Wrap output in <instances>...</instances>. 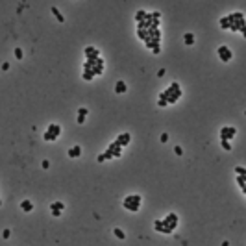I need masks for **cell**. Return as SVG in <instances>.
<instances>
[{
	"label": "cell",
	"mask_w": 246,
	"mask_h": 246,
	"mask_svg": "<svg viewBox=\"0 0 246 246\" xmlns=\"http://www.w3.org/2000/svg\"><path fill=\"white\" fill-rule=\"evenodd\" d=\"M217 54H218V57H220L224 63H228V61H231V57H233V54H231V50L228 48L226 45H220L217 48Z\"/></svg>",
	"instance_id": "cell-1"
},
{
	"label": "cell",
	"mask_w": 246,
	"mask_h": 246,
	"mask_svg": "<svg viewBox=\"0 0 246 246\" xmlns=\"http://www.w3.org/2000/svg\"><path fill=\"white\" fill-rule=\"evenodd\" d=\"M235 133H237V128H233V126L220 128V141H231Z\"/></svg>",
	"instance_id": "cell-2"
},
{
	"label": "cell",
	"mask_w": 246,
	"mask_h": 246,
	"mask_svg": "<svg viewBox=\"0 0 246 246\" xmlns=\"http://www.w3.org/2000/svg\"><path fill=\"white\" fill-rule=\"evenodd\" d=\"M163 224H165L167 228H170V229H176V228H178V215H176V213H169V215H167V218H163Z\"/></svg>",
	"instance_id": "cell-3"
},
{
	"label": "cell",
	"mask_w": 246,
	"mask_h": 246,
	"mask_svg": "<svg viewBox=\"0 0 246 246\" xmlns=\"http://www.w3.org/2000/svg\"><path fill=\"white\" fill-rule=\"evenodd\" d=\"M107 152H111L113 157H120V155H122V146H120L117 141H113V143L107 146Z\"/></svg>",
	"instance_id": "cell-4"
},
{
	"label": "cell",
	"mask_w": 246,
	"mask_h": 246,
	"mask_svg": "<svg viewBox=\"0 0 246 246\" xmlns=\"http://www.w3.org/2000/svg\"><path fill=\"white\" fill-rule=\"evenodd\" d=\"M243 28H246V21H244V19H239V21L231 22L228 30H231V32H241Z\"/></svg>",
	"instance_id": "cell-5"
},
{
	"label": "cell",
	"mask_w": 246,
	"mask_h": 246,
	"mask_svg": "<svg viewBox=\"0 0 246 246\" xmlns=\"http://www.w3.org/2000/svg\"><path fill=\"white\" fill-rule=\"evenodd\" d=\"M83 54H85V57H100V50L95 48V46H85Z\"/></svg>",
	"instance_id": "cell-6"
},
{
	"label": "cell",
	"mask_w": 246,
	"mask_h": 246,
	"mask_svg": "<svg viewBox=\"0 0 246 246\" xmlns=\"http://www.w3.org/2000/svg\"><path fill=\"white\" fill-rule=\"evenodd\" d=\"M181 95H183V91H176V93H172V95H169V96H167V105H169V104H176L179 98H181Z\"/></svg>",
	"instance_id": "cell-7"
},
{
	"label": "cell",
	"mask_w": 246,
	"mask_h": 246,
	"mask_svg": "<svg viewBox=\"0 0 246 246\" xmlns=\"http://www.w3.org/2000/svg\"><path fill=\"white\" fill-rule=\"evenodd\" d=\"M115 141L120 144V146H126V144L131 141V135H130V133H120V135H119V137H117Z\"/></svg>",
	"instance_id": "cell-8"
},
{
	"label": "cell",
	"mask_w": 246,
	"mask_h": 246,
	"mask_svg": "<svg viewBox=\"0 0 246 246\" xmlns=\"http://www.w3.org/2000/svg\"><path fill=\"white\" fill-rule=\"evenodd\" d=\"M128 91V85H126V81L124 80H119L115 83V93H119V95H122V93H126Z\"/></svg>",
	"instance_id": "cell-9"
},
{
	"label": "cell",
	"mask_w": 246,
	"mask_h": 246,
	"mask_svg": "<svg viewBox=\"0 0 246 246\" xmlns=\"http://www.w3.org/2000/svg\"><path fill=\"white\" fill-rule=\"evenodd\" d=\"M226 19H228V22L231 24V22L239 21V19H244V15H243V11H235V13H229V15H226Z\"/></svg>",
	"instance_id": "cell-10"
},
{
	"label": "cell",
	"mask_w": 246,
	"mask_h": 246,
	"mask_svg": "<svg viewBox=\"0 0 246 246\" xmlns=\"http://www.w3.org/2000/svg\"><path fill=\"white\" fill-rule=\"evenodd\" d=\"M81 155V146L80 144H74L72 148H69V157H80Z\"/></svg>",
	"instance_id": "cell-11"
},
{
	"label": "cell",
	"mask_w": 246,
	"mask_h": 246,
	"mask_svg": "<svg viewBox=\"0 0 246 246\" xmlns=\"http://www.w3.org/2000/svg\"><path fill=\"white\" fill-rule=\"evenodd\" d=\"M46 131H50V133H52L54 135V137H59V133H61V126H59V124H50V126H48V130H46Z\"/></svg>",
	"instance_id": "cell-12"
},
{
	"label": "cell",
	"mask_w": 246,
	"mask_h": 246,
	"mask_svg": "<svg viewBox=\"0 0 246 246\" xmlns=\"http://www.w3.org/2000/svg\"><path fill=\"white\" fill-rule=\"evenodd\" d=\"M176 91H181V89H179V83H178V81H172V83L169 85V89H165L163 93L169 96V95H172V93H176Z\"/></svg>",
	"instance_id": "cell-13"
},
{
	"label": "cell",
	"mask_w": 246,
	"mask_h": 246,
	"mask_svg": "<svg viewBox=\"0 0 246 246\" xmlns=\"http://www.w3.org/2000/svg\"><path fill=\"white\" fill-rule=\"evenodd\" d=\"M122 205H124V209H128V211H139L141 207V204H135V202H122Z\"/></svg>",
	"instance_id": "cell-14"
},
{
	"label": "cell",
	"mask_w": 246,
	"mask_h": 246,
	"mask_svg": "<svg viewBox=\"0 0 246 246\" xmlns=\"http://www.w3.org/2000/svg\"><path fill=\"white\" fill-rule=\"evenodd\" d=\"M124 202H135V204H141V202H143V196H141V194H128V196L124 198Z\"/></svg>",
	"instance_id": "cell-15"
},
{
	"label": "cell",
	"mask_w": 246,
	"mask_h": 246,
	"mask_svg": "<svg viewBox=\"0 0 246 246\" xmlns=\"http://www.w3.org/2000/svg\"><path fill=\"white\" fill-rule=\"evenodd\" d=\"M50 11H52V15H54V17L57 19V22H65V17H63V15H61V11L57 9L56 6H52V9H50Z\"/></svg>",
	"instance_id": "cell-16"
},
{
	"label": "cell",
	"mask_w": 246,
	"mask_h": 246,
	"mask_svg": "<svg viewBox=\"0 0 246 246\" xmlns=\"http://www.w3.org/2000/svg\"><path fill=\"white\" fill-rule=\"evenodd\" d=\"M21 209L28 213V211H32V209H33V204H32L30 200H22V202H21Z\"/></svg>",
	"instance_id": "cell-17"
},
{
	"label": "cell",
	"mask_w": 246,
	"mask_h": 246,
	"mask_svg": "<svg viewBox=\"0 0 246 246\" xmlns=\"http://www.w3.org/2000/svg\"><path fill=\"white\" fill-rule=\"evenodd\" d=\"M113 235H115L117 239H120V241H124V239H126V233H124L120 228H113Z\"/></svg>",
	"instance_id": "cell-18"
},
{
	"label": "cell",
	"mask_w": 246,
	"mask_h": 246,
	"mask_svg": "<svg viewBox=\"0 0 246 246\" xmlns=\"http://www.w3.org/2000/svg\"><path fill=\"white\" fill-rule=\"evenodd\" d=\"M183 41H185V45H194V33H185V35H183Z\"/></svg>",
	"instance_id": "cell-19"
},
{
	"label": "cell",
	"mask_w": 246,
	"mask_h": 246,
	"mask_svg": "<svg viewBox=\"0 0 246 246\" xmlns=\"http://www.w3.org/2000/svg\"><path fill=\"white\" fill-rule=\"evenodd\" d=\"M146 13H148V11H144V9H137V13H135V21H137V22H143L144 17H146Z\"/></svg>",
	"instance_id": "cell-20"
},
{
	"label": "cell",
	"mask_w": 246,
	"mask_h": 246,
	"mask_svg": "<svg viewBox=\"0 0 246 246\" xmlns=\"http://www.w3.org/2000/svg\"><path fill=\"white\" fill-rule=\"evenodd\" d=\"M246 176H237V183H239V187H241V191L243 193H246Z\"/></svg>",
	"instance_id": "cell-21"
},
{
	"label": "cell",
	"mask_w": 246,
	"mask_h": 246,
	"mask_svg": "<svg viewBox=\"0 0 246 246\" xmlns=\"http://www.w3.org/2000/svg\"><path fill=\"white\" fill-rule=\"evenodd\" d=\"M50 209L63 211V209H65V204H63V202H52V204H50Z\"/></svg>",
	"instance_id": "cell-22"
},
{
	"label": "cell",
	"mask_w": 246,
	"mask_h": 246,
	"mask_svg": "<svg viewBox=\"0 0 246 246\" xmlns=\"http://www.w3.org/2000/svg\"><path fill=\"white\" fill-rule=\"evenodd\" d=\"M102 72H104V67H100V65H95V67L91 69V74H93V76H100Z\"/></svg>",
	"instance_id": "cell-23"
},
{
	"label": "cell",
	"mask_w": 246,
	"mask_h": 246,
	"mask_svg": "<svg viewBox=\"0 0 246 246\" xmlns=\"http://www.w3.org/2000/svg\"><path fill=\"white\" fill-rule=\"evenodd\" d=\"M13 54H15V57H17V59H24V52H22V48H21V46H15Z\"/></svg>",
	"instance_id": "cell-24"
},
{
	"label": "cell",
	"mask_w": 246,
	"mask_h": 246,
	"mask_svg": "<svg viewBox=\"0 0 246 246\" xmlns=\"http://www.w3.org/2000/svg\"><path fill=\"white\" fill-rule=\"evenodd\" d=\"M218 24H220L222 30H228V28H229V22H228V19H226V17H222L220 21H218Z\"/></svg>",
	"instance_id": "cell-25"
},
{
	"label": "cell",
	"mask_w": 246,
	"mask_h": 246,
	"mask_svg": "<svg viewBox=\"0 0 246 246\" xmlns=\"http://www.w3.org/2000/svg\"><path fill=\"white\" fill-rule=\"evenodd\" d=\"M163 228H165L163 220H155L154 222V229H155V231H163Z\"/></svg>",
	"instance_id": "cell-26"
},
{
	"label": "cell",
	"mask_w": 246,
	"mask_h": 246,
	"mask_svg": "<svg viewBox=\"0 0 246 246\" xmlns=\"http://www.w3.org/2000/svg\"><path fill=\"white\" fill-rule=\"evenodd\" d=\"M43 139H45L46 143H50V141H56V137H54L50 131H45V133H43Z\"/></svg>",
	"instance_id": "cell-27"
},
{
	"label": "cell",
	"mask_w": 246,
	"mask_h": 246,
	"mask_svg": "<svg viewBox=\"0 0 246 246\" xmlns=\"http://www.w3.org/2000/svg\"><path fill=\"white\" fill-rule=\"evenodd\" d=\"M81 76H83V80H87V81H91L93 78H95V76L91 74V70H83V74H81Z\"/></svg>",
	"instance_id": "cell-28"
},
{
	"label": "cell",
	"mask_w": 246,
	"mask_h": 246,
	"mask_svg": "<svg viewBox=\"0 0 246 246\" xmlns=\"http://www.w3.org/2000/svg\"><path fill=\"white\" fill-rule=\"evenodd\" d=\"M235 174L237 176H246V169L244 167H235Z\"/></svg>",
	"instance_id": "cell-29"
},
{
	"label": "cell",
	"mask_w": 246,
	"mask_h": 246,
	"mask_svg": "<svg viewBox=\"0 0 246 246\" xmlns=\"http://www.w3.org/2000/svg\"><path fill=\"white\" fill-rule=\"evenodd\" d=\"M87 107H78V117H83V119H85V117H87Z\"/></svg>",
	"instance_id": "cell-30"
},
{
	"label": "cell",
	"mask_w": 246,
	"mask_h": 246,
	"mask_svg": "<svg viewBox=\"0 0 246 246\" xmlns=\"http://www.w3.org/2000/svg\"><path fill=\"white\" fill-rule=\"evenodd\" d=\"M137 37L139 39H143V41H146V37H148V33L144 32V30H137Z\"/></svg>",
	"instance_id": "cell-31"
},
{
	"label": "cell",
	"mask_w": 246,
	"mask_h": 246,
	"mask_svg": "<svg viewBox=\"0 0 246 246\" xmlns=\"http://www.w3.org/2000/svg\"><path fill=\"white\" fill-rule=\"evenodd\" d=\"M220 144H222L224 150H231V143H229V141H220Z\"/></svg>",
	"instance_id": "cell-32"
},
{
	"label": "cell",
	"mask_w": 246,
	"mask_h": 246,
	"mask_svg": "<svg viewBox=\"0 0 246 246\" xmlns=\"http://www.w3.org/2000/svg\"><path fill=\"white\" fill-rule=\"evenodd\" d=\"M9 235H11L9 228H6V229H4V231H2V237H4V239H9Z\"/></svg>",
	"instance_id": "cell-33"
},
{
	"label": "cell",
	"mask_w": 246,
	"mask_h": 246,
	"mask_svg": "<svg viewBox=\"0 0 246 246\" xmlns=\"http://www.w3.org/2000/svg\"><path fill=\"white\" fill-rule=\"evenodd\" d=\"M174 154H176V155H181V154H183L181 146H174Z\"/></svg>",
	"instance_id": "cell-34"
},
{
	"label": "cell",
	"mask_w": 246,
	"mask_h": 246,
	"mask_svg": "<svg viewBox=\"0 0 246 246\" xmlns=\"http://www.w3.org/2000/svg\"><path fill=\"white\" fill-rule=\"evenodd\" d=\"M157 105H159V107H167V100L159 98V100H157Z\"/></svg>",
	"instance_id": "cell-35"
},
{
	"label": "cell",
	"mask_w": 246,
	"mask_h": 246,
	"mask_svg": "<svg viewBox=\"0 0 246 246\" xmlns=\"http://www.w3.org/2000/svg\"><path fill=\"white\" fill-rule=\"evenodd\" d=\"M41 165H43V169H48V167H50V161H48V159H43Z\"/></svg>",
	"instance_id": "cell-36"
},
{
	"label": "cell",
	"mask_w": 246,
	"mask_h": 246,
	"mask_svg": "<svg viewBox=\"0 0 246 246\" xmlns=\"http://www.w3.org/2000/svg\"><path fill=\"white\" fill-rule=\"evenodd\" d=\"M50 213H52L54 217H61V211H57V209H50Z\"/></svg>",
	"instance_id": "cell-37"
},
{
	"label": "cell",
	"mask_w": 246,
	"mask_h": 246,
	"mask_svg": "<svg viewBox=\"0 0 246 246\" xmlns=\"http://www.w3.org/2000/svg\"><path fill=\"white\" fill-rule=\"evenodd\" d=\"M169 141V133H161V143H167Z\"/></svg>",
	"instance_id": "cell-38"
},
{
	"label": "cell",
	"mask_w": 246,
	"mask_h": 246,
	"mask_svg": "<svg viewBox=\"0 0 246 246\" xmlns=\"http://www.w3.org/2000/svg\"><path fill=\"white\" fill-rule=\"evenodd\" d=\"M96 161H98V163L105 161V155H104V154H98V157H96Z\"/></svg>",
	"instance_id": "cell-39"
},
{
	"label": "cell",
	"mask_w": 246,
	"mask_h": 246,
	"mask_svg": "<svg viewBox=\"0 0 246 246\" xmlns=\"http://www.w3.org/2000/svg\"><path fill=\"white\" fill-rule=\"evenodd\" d=\"M152 52H154V54H155V56H157V54H159V52H161V46H154V48H152Z\"/></svg>",
	"instance_id": "cell-40"
},
{
	"label": "cell",
	"mask_w": 246,
	"mask_h": 246,
	"mask_svg": "<svg viewBox=\"0 0 246 246\" xmlns=\"http://www.w3.org/2000/svg\"><path fill=\"white\" fill-rule=\"evenodd\" d=\"M104 155H105V159H113V154H111V152H107V150L104 152Z\"/></svg>",
	"instance_id": "cell-41"
},
{
	"label": "cell",
	"mask_w": 246,
	"mask_h": 246,
	"mask_svg": "<svg viewBox=\"0 0 246 246\" xmlns=\"http://www.w3.org/2000/svg\"><path fill=\"white\" fill-rule=\"evenodd\" d=\"M7 69H9V63H7V61H4V63H2V70H7Z\"/></svg>",
	"instance_id": "cell-42"
},
{
	"label": "cell",
	"mask_w": 246,
	"mask_h": 246,
	"mask_svg": "<svg viewBox=\"0 0 246 246\" xmlns=\"http://www.w3.org/2000/svg\"><path fill=\"white\" fill-rule=\"evenodd\" d=\"M0 207H2V198H0Z\"/></svg>",
	"instance_id": "cell-43"
}]
</instances>
